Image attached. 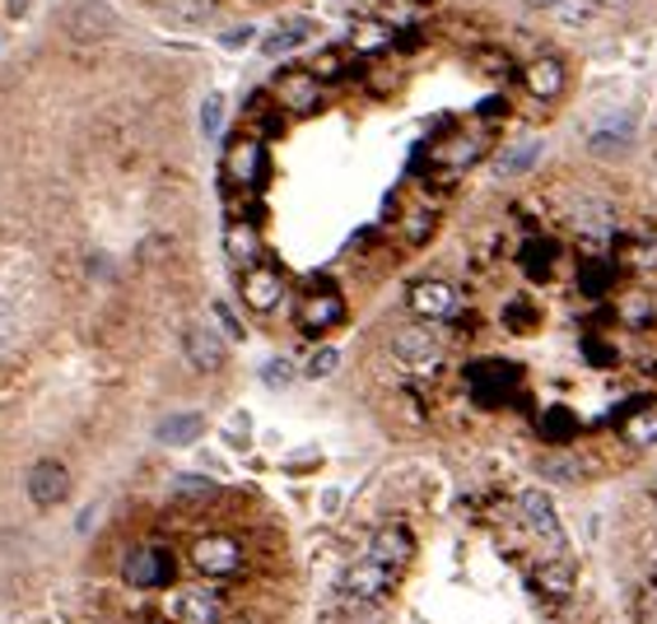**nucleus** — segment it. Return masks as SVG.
Segmentation results:
<instances>
[{
	"mask_svg": "<svg viewBox=\"0 0 657 624\" xmlns=\"http://www.w3.org/2000/svg\"><path fill=\"white\" fill-rule=\"evenodd\" d=\"M243 560H248V550L229 531H205V536L192 541V568L201 578H215V583L238 578V574H243Z\"/></svg>",
	"mask_w": 657,
	"mask_h": 624,
	"instance_id": "1",
	"label": "nucleus"
},
{
	"mask_svg": "<svg viewBox=\"0 0 657 624\" xmlns=\"http://www.w3.org/2000/svg\"><path fill=\"white\" fill-rule=\"evenodd\" d=\"M266 141L262 135H234L229 145H224V178L229 187H243V192H256V187H266Z\"/></svg>",
	"mask_w": 657,
	"mask_h": 624,
	"instance_id": "2",
	"label": "nucleus"
},
{
	"mask_svg": "<svg viewBox=\"0 0 657 624\" xmlns=\"http://www.w3.org/2000/svg\"><path fill=\"white\" fill-rule=\"evenodd\" d=\"M61 28L71 33L75 43H103L122 28V14H117L108 0H71L61 14Z\"/></svg>",
	"mask_w": 657,
	"mask_h": 624,
	"instance_id": "3",
	"label": "nucleus"
},
{
	"mask_svg": "<svg viewBox=\"0 0 657 624\" xmlns=\"http://www.w3.org/2000/svg\"><path fill=\"white\" fill-rule=\"evenodd\" d=\"M271 94H275V103H280V108H289L294 117H308V112L322 108V84H318V75L308 71V65H285V71H275Z\"/></svg>",
	"mask_w": 657,
	"mask_h": 624,
	"instance_id": "4",
	"label": "nucleus"
},
{
	"mask_svg": "<svg viewBox=\"0 0 657 624\" xmlns=\"http://www.w3.org/2000/svg\"><path fill=\"white\" fill-rule=\"evenodd\" d=\"M122 578L131 587H168L172 583V550L159 545V541H145V545H135L127 554V564H122Z\"/></svg>",
	"mask_w": 657,
	"mask_h": 624,
	"instance_id": "5",
	"label": "nucleus"
},
{
	"mask_svg": "<svg viewBox=\"0 0 657 624\" xmlns=\"http://www.w3.org/2000/svg\"><path fill=\"white\" fill-rule=\"evenodd\" d=\"M392 355H396V363H406L410 373H434L443 359V340L429 332V326H402V332L392 336Z\"/></svg>",
	"mask_w": 657,
	"mask_h": 624,
	"instance_id": "6",
	"label": "nucleus"
},
{
	"mask_svg": "<svg viewBox=\"0 0 657 624\" xmlns=\"http://www.w3.org/2000/svg\"><path fill=\"white\" fill-rule=\"evenodd\" d=\"M392 587H396V568L373 564L369 554L341 574V592H345V601H383Z\"/></svg>",
	"mask_w": 657,
	"mask_h": 624,
	"instance_id": "7",
	"label": "nucleus"
},
{
	"mask_svg": "<svg viewBox=\"0 0 657 624\" xmlns=\"http://www.w3.org/2000/svg\"><path fill=\"white\" fill-rule=\"evenodd\" d=\"M406 303H410V312L420 322H447V317H457L462 293H457V285H447V280H415L410 293H406Z\"/></svg>",
	"mask_w": 657,
	"mask_h": 624,
	"instance_id": "8",
	"label": "nucleus"
},
{
	"mask_svg": "<svg viewBox=\"0 0 657 624\" xmlns=\"http://www.w3.org/2000/svg\"><path fill=\"white\" fill-rule=\"evenodd\" d=\"M182 355H187L192 369L219 373L224 363H229V340H224L219 332H211L205 322H196V326H187V332H182Z\"/></svg>",
	"mask_w": 657,
	"mask_h": 624,
	"instance_id": "9",
	"label": "nucleus"
},
{
	"mask_svg": "<svg viewBox=\"0 0 657 624\" xmlns=\"http://www.w3.org/2000/svg\"><path fill=\"white\" fill-rule=\"evenodd\" d=\"M517 513H523V523H527V531L536 536V541H546L556 554L564 550V527H560V517H556V504H550V494L527 490L523 499H517Z\"/></svg>",
	"mask_w": 657,
	"mask_h": 624,
	"instance_id": "10",
	"label": "nucleus"
},
{
	"mask_svg": "<svg viewBox=\"0 0 657 624\" xmlns=\"http://www.w3.org/2000/svg\"><path fill=\"white\" fill-rule=\"evenodd\" d=\"M28 499L38 508H61L65 499H71V471H65L61 461H51V457L38 461L28 471Z\"/></svg>",
	"mask_w": 657,
	"mask_h": 624,
	"instance_id": "11",
	"label": "nucleus"
},
{
	"mask_svg": "<svg viewBox=\"0 0 657 624\" xmlns=\"http://www.w3.org/2000/svg\"><path fill=\"white\" fill-rule=\"evenodd\" d=\"M238 293H243V303L252 308V312H271V308H280V299H285V275L275 271V266H248L243 271V285H238Z\"/></svg>",
	"mask_w": 657,
	"mask_h": 624,
	"instance_id": "12",
	"label": "nucleus"
},
{
	"mask_svg": "<svg viewBox=\"0 0 657 624\" xmlns=\"http://www.w3.org/2000/svg\"><path fill=\"white\" fill-rule=\"evenodd\" d=\"M466 377H471V396H476L480 406H499L517 387V369H513V363H499V359L476 363Z\"/></svg>",
	"mask_w": 657,
	"mask_h": 624,
	"instance_id": "13",
	"label": "nucleus"
},
{
	"mask_svg": "<svg viewBox=\"0 0 657 624\" xmlns=\"http://www.w3.org/2000/svg\"><path fill=\"white\" fill-rule=\"evenodd\" d=\"M172 620L178 624H219L224 620V601L215 587H187V592L172 597Z\"/></svg>",
	"mask_w": 657,
	"mask_h": 624,
	"instance_id": "14",
	"label": "nucleus"
},
{
	"mask_svg": "<svg viewBox=\"0 0 657 624\" xmlns=\"http://www.w3.org/2000/svg\"><path fill=\"white\" fill-rule=\"evenodd\" d=\"M365 554H369L373 564H387V568H396V574H402V568L410 564V554H415V536H410L402 523H387V527L373 531V541H369Z\"/></svg>",
	"mask_w": 657,
	"mask_h": 624,
	"instance_id": "15",
	"label": "nucleus"
},
{
	"mask_svg": "<svg viewBox=\"0 0 657 624\" xmlns=\"http://www.w3.org/2000/svg\"><path fill=\"white\" fill-rule=\"evenodd\" d=\"M345 322V299L336 289H318V293H308V299L299 303V326L308 336H322V332H332V326Z\"/></svg>",
	"mask_w": 657,
	"mask_h": 624,
	"instance_id": "16",
	"label": "nucleus"
},
{
	"mask_svg": "<svg viewBox=\"0 0 657 624\" xmlns=\"http://www.w3.org/2000/svg\"><path fill=\"white\" fill-rule=\"evenodd\" d=\"M523 84H527V94L536 103H556L564 94V84H569V71H564L560 57H536V61L523 65Z\"/></svg>",
	"mask_w": 657,
	"mask_h": 624,
	"instance_id": "17",
	"label": "nucleus"
},
{
	"mask_svg": "<svg viewBox=\"0 0 657 624\" xmlns=\"http://www.w3.org/2000/svg\"><path fill=\"white\" fill-rule=\"evenodd\" d=\"M224 252H229L234 266L262 262V229H256V219H229V229H224Z\"/></svg>",
	"mask_w": 657,
	"mask_h": 624,
	"instance_id": "18",
	"label": "nucleus"
},
{
	"mask_svg": "<svg viewBox=\"0 0 657 624\" xmlns=\"http://www.w3.org/2000/svg\"><path fill=\"white\" fill-rule=\"evenodd\" d=\"M201 433H205V415H196V410H178V415H164L159 429H154V439H159L164 447H192Z\"/></svg>",
	"mask_w": 657,
	"mask_h": 624,
	"instance_id": "19",
	"label": "nucleus"
},
{
	"mask_svg": "<svg viewBox=\"0 0 657 624\" xmlns=\"http://www.w3.org/2000/svg\"><path fill=\"white\" fill-rule=\"evenodd\" d=\"M574 229L583 233V238H611L616 233V211L607 201H578L574 205Z\"/></svg>",
	"mask_w": 657,
	"mask_h": 624,
	"instance_id": "20",
	"label": "nucleus"
},
{
	"mask_svg": "<svg viewBox=\"0 0 657 624\" xmlns=\"http://www.w3.org/2000/svg\"><path fill=\"white\" fill-rule=\"evenodd\" d=\"M303 43H313V20H289V24H280L275 33H266L262 38V51L275 61V57H289L294 47H303Z\"/></svg>",
	"mask_w": 657,
	"mask_h": 624,
	"instance_id": "21",
	"label": "nucleus"
},
{
	"mask_svg": "<svg viewBox=\"0 0 657 624\" xmlns=\"http://www.w3.org/2000/svg\"><path fill=\"white\" fill-rule=\"evenodd\" d=\"M480 154H486V141H480V135H453V141L434 145V164L457 172V168H471Z\"/></svg>",
	"mask_w": 657,
	"mask_h": 624,
	"instance_id": "22",
	"label": "nucleus"
},
{
	"mask_svg": "<svg viewBox=\"0 0 657 624\" xmlns=\"http://www.w3.org/2000/svg\"><path fill=\"white\" fill-rule=\"evenodd\" d=\"M634 145V121H620V127H601L587 135V149L597 154V159H611V154H630Z\"/></svg>",
	"mask_w": 657,
	"mask_h": 624,
	"instance_id": "23",
	"label": "nucleus"
},
{
	"mask_svg": "<svg viewBox=\"0 0 657 624\" xmlns=\"http://www.w3.org/2000/svg\"><path fill=\"white\" fill-rule=\"evenodd\" d=\"M616 285V262H607V256H587V262L578 266V289L587 293V299H601Z\"/></svg>",
	"mask_w": 657,
	"mask_h": 624,
	"instance_id": "24",
	"label": "nucleus"
},
{
	"mask_svg": "<svg viewBox=\"0 0 657 624\" xmlns=\"http://www.w3.org/2000/svg\"><path fill=\"white\" fill-rule=\"evenodd\" d=\"M392 47V28L387 24H355L350 43H345V51H355V57H373V51H387Z\"/></svg>",
	"mask_w": 657,
	"mask_h": 624,
	"instance_id": "25",
	"label": "nucleus"
},
{
	"mask_svg": "<svg viewBox=\"0 0 657 624\" xmlns=\"http://www.w3.org/2000/svg\"><path fill=\"white\" fill-rule=\"evenodd\" d=\"M536 583H541V592H546V597L564 601L569 592H574V564H569V560H550V564H541Z\"/></svg>",
	"mask_w": 657,
	"mask_h": 624,
	"instance_id": "26",
	"label": "nucleus"
},
{
	"mask_svg": "<svg viewBox=\"0 0 657 624\" xmlns=\"http://www.w3.org/2000/svg\"><path fill=\"white\" fill-rule=\"evenodd\" d=\"M523 271L531 275V280H546V275L556 271V242H550V238L523 242Z\"/></svg>",
	"mask_w": 657,
	"mask_h": 624,
	"instance_id": "27",
	"label": "nucleus"
},
{
	"mask_svg": "<svg viewBox=\"0 0 657 624\" xmlns=\"http://www.w3.org/2000/svg\"><path fill=\"white\" fill-rule=\"evenodd\" d=\"M541 159V141H517L509 154H499V178H523V172Z\"/></svg>",
	"mask_w": 657,
	"mask_h": 624,
	"instance_id": "28",
	"label": "nucleus"
},
{
	"mask_svg": "<svg viewBox=\"0 0 657 624\" xmlns=\"http://www.w3.org/2000/svg\"><path fill=\"white\" fill-rule=\"evenodd\" d=\"M574 433H578V420H574V415H569L564 406H550V410L541 415V439H546V443H569Z\"/></svg>",
	"mask_w": 657,
	"mask_h": 624,
	"instance_id": "29",
	"label": "nucleus"
},
{
	"mask_svg": "<svg viewBox=\"0 0 657 624\" xmlns=\"http://www.w3.org/2000/svg\"><path fill=\"white\" fill-rule=\"evenodd\" d=\"M308 71L318 75V84H326V80H345V71H350V57H345V47H322Z\"/></svg>",
	"mask_w": 657,
	"mask_h": 624,
	"instance_id": "30",
	"label": "nucleus"
},
{
	"mask_svg": "<svg viewBox=\"0 0 657 624\" xmlns=\"http://www.w3.org/2000/svg\"><path fill=\"white\" fill-rule=\"evenodd\" d=\"M625 443L630 447H653L657 443V410H634L625 420Z\"/></svg>",
	"mask_w": 657,
	"mask_h": 624,
	"instance_id": "31",
	"label": "nucleus"
},
{
	"mask_svg": "<svg viewBox=\"0 0 657 624\" xmlns=\"http://www.w3.org/2000/svg\"><path fill=\"white\" fill-rule=\"evenodd\" d=\"M341 369V355L332 350V345H322V350H313L303 359V377H313V383H322V377H332Z\"/></svg>",
	"mask_w": 657,
	"mask_h": 624,
	"instance_id": "32",
	"label": "nucleus"
},
{
	"mask_svg": "<svg viewBox=\"0 0 657 624\" xmlns=\"http://www.w3.org/2000/svg\"><path fill=\"white\" fill-rule=\"evenodd\" d=\"M178 20H187V24H205L215 14V0H172L168 5Z\"/></svg>",
	"mask_w": 657,
	"mask_h": 624,
	"instance_id": "33",
	"label": "nucleus"
},
{
	"mask_svg": "<svg viewBox=\"0 0 657 624\" xmlns=\"http://www.w3.org/2000/svg\"><path fill=\"white\" fill-rule=\"evenodd\" d=\"M219 121H224V94H205V103H201V135L205 141L219 135Z\"/></svg>",
	"mask_w": 657,
	"mask_h": 624,
	"instance_id": "34",
	"label": "nucleus"
},
{
	"mask_svg": "<svg viewBox=\"0 0 657 624\" xmlns=\"http://www.w3.org/2000/svg\"><path fill=\"white\" fill-rule=\"evenodd\" d=\"M294 377H299V373H294L289 359H271L266 369H262V383H266V387H289Z\"/></svg>",
	"mask_w": 657,
	"mask_h": 624,
	"instance_id": "35",
	"label": "nucleus"
},
{
	"mask_svg": "<svg viewBox=\"0 0 657 624\" xmlns=\"http://www.w3.org/2000/svg\"><path fill=\"white\" fill-rule=\"evenodd\" d=\"M541 476H550V480H564V484H574V480H578V466L569 461V457H546V461H541Z\"/></svg>",
	"mask_w": 657,
	"mask_h": 624,
	"instance_id": "36",
	"label": "nucleus"
},
{
	"mask_svg": "<svg viewBox=\"0 0 657 624\" xmlns=\"http://www.w3.org/2000/svg\"><path fill=\"white\" fill-rule=\"evenodd\" d=\"M211 490H215V484L205 476H178V480H172V494H178V499H196V494H211Z\"/></svg>",
	"mask_w": 657,
	"mask_h": 624,
	"instance_id": "37",
	"label": "nucleus"
},
{
	"mask_svg": "<svg viewBox=\"0 0 657 624\" xmlns=\"http://www.w3.org/2000/svg\"><path fill=\"white\" fill-rule=\"evenodd\" d=\"M476 61L486 65V75H490V80H509V75H513V61H509V57H499V51H480Z\"/></svg>",
	"mask_w": 657,
	"mask_h": 624,
	"instance_id": "38",
	"label": "nucleus"
},
{
	"mask_svg": "<svg viewBox=\"0 0 657 624\" xmlns=\"http://www.w3.org/2000/svg\"><path fill=\"white\" fill-rule=\"evenodd\" d=\"M504 317H509V326H513L517 336H527V332H531V322H536V312H531L527 303H509Z\"/></svg>",
	"mask_w": 657,
	"mask_h": 624,
	"instance_id": "39",
	"label": "nucleus"
},
{
	"mask_svg": "<svg viewBox=\"0 0 657 624\" xmlns=\"http://www.w3.org/2000/svg\"><path fill=\"white\" fill-rule=\"evenodd\" d=\"M252 38H256V28H252V24H234V28H229V33H224V38H219V43H224V47H229V51H238V47H252Z\"/></svg>",
	"mask_w": 657,
	"mask_h": 624,
	"instance_id": "40",
	"label": "nucleus"
},
{
	"mask_svg": "<svg viewBox=\"0 0 657 624\" xmlns=\"http://www.w3.org/2000/svg\"><path fill=\"white\" fill-rule=\"evenodd\" d=\"M215 317H219V326H224V336H234V340H243V322L229 312V303H215Z\"/></svg>",
	"mask_w": 657,
	"mask_h": 624,
	"instance_id": "41",
	"label": "nucleus"
},
{
	"mask_svg": "<svg viewBox=\"0 0 657 624\" xmlns=\"http://www.w3.org/2000/svg\"><path fill=\"white\" fill-rule=\"evenodd\" d=\"M620 317H625L630 326H644V322H648V303H644V299H630V303H620Z\"/></svg>",
	"mask_w": 657,
	"mask_h": 624,
	"instance_id": "42",
	"label": "nucleus"
},
{
	"mask_svg": "<svg viewBox=\"0 0 657 624\" xmlns=\"http://www.w3.org/2000/svg\"><path fill=\"white\" fill-rule=\"evenodd\" d=\"M355 611H359V615H350V624H383V611H378V601H355Z\"/></svg>",
	"mask_w": 657,
	"mask_h": 624,
	"instance_id": "43",
	"label": "nucleus"
},
{
	"mask_svg": "<svg viewBox=\"0 0 657 624\" xmlns=\"http://www.w3.org/2000/svg\"><path fill=\"white\" fill-rule=\"evenodd\" d=\"M10 336H14V308H10V299H0V345Z\"/></svg>",
	"mask_w": 657,
	"mask_h": 624,
	"instance_id": "44",
	"label": "nucleus"
},
{
	"mask_svg": "<svg viewBox=\"0 0 657 624\" xmlns=\"http://www.w3.org/2000/svg\"><path fill=\"white\" fill-rule=\"evenodd\" d=\"M587 355H593L597 369H611L616 363V350H607V345H597V340H587Z\"/></svg>",
	"mask_w": 657,
	"mask_h": 624,
	"instance_id": "45",
	"label": "nucleus"
},
{
	"mask_svg": "<svg viewBox=\"0 0 657 624\" xmlns=\"http://www.w3.org/2000/svg\"><path fill=\"white\" fill-rule=\"evenodd\" d=\"M425 233H434V215H410V242H420Z\"/></svg>",
	"mask_w": 657,
	"mask_h": 624,
	"instance_id": "46",
	"label": "nucleus"
},
{
	"mask_svg": "<svg viewBox=\"0 0 657 624\" xmlns=\"http://www.w3.org/2000/svg\"><path fill=\"white\" fill-rule=\"evenodd\" d=\"M634 266H657V242L648 248V242H638L634 248Z\"/></svg>",
	"mask_w": 657,
	"mask_h": 624,
	"instance_id": "47",
	"label": "nucleus"
},
{
	"mask_svg": "<svg viewBox=\"0 0 657 624\" xmlns=\"http://www.w3.org/2000/svg\"><path fill=\"white\" fill-rule=\"evenodd\" d=\"M5 10L14 14V20H24V14L33 10V0H5Z\"/></svg>",
	"mask_w": 657,
	"mask_h": 624,
	"instance_id": "48",
	"label": "nucleus"
},
{
	"mask_svg": "<svg viewBox=\"0 0 657 624\" xmlns=\"http://www.w3.org/2000/svg\"><path fill=\"white\" fill-rule=\"evenodd\" d=\"M523 5H527V10H556L560 0H523Z\"/></svg>",
	"mask_w": 657,
	"mask_h": 624,
	"instance_id": "49",
	"label": "nucleus"
},
{
	"mask_svg": "<svg viewBox=\"0 0 657 624\" xmlns=\"http://www.w3.org/2000/svg\"><path fill=\"white\" fill-rule=\"evenodd\" d=\"M219 624H256V620H243V615H234V620H229V615H224Z\"/></svg>",
	"mask_w": 657,
	"mask_h": 624,
	"instance_id": "50",
	"label": "nucleus"
},
{
	"mask_svg": "<svg viewBox=\"0 0 657 624\" xmlns=\"http://www.w3.org/2000/svg\"><path fill=\"white\" fill-rule=\"evenodd\" d=\"M653 504H657V476H653Z\"/></svg>",
	"mask_w": 657,
	"mask_h": 624,
	"instance_id": "51",
	"label": "nucleus"
}]
</instances>
